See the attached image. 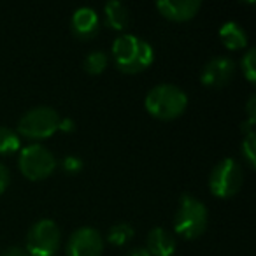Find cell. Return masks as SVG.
Instances as JSON below:
<instances>
[{
	"label": "cell",
	"instance_id": "6da1fadb",
	"mask_svg": "<svg viewBox=\"0 0 256 256\" xmlns=\"http://www.w3.org/2000/svg\"><path fill=\"white\" fill-rule=\"evenodd\" d=\"M116 67L124 74H137L153 64L154 51L146 39L136 34H121L112 42Z\"/></svg>",
	"mask_w": 256,
	"mask_h": 256
},
{
	"label": "cell",
	"instance_id": "7a4b0ae2",
	"mask_svg": "<svg viewBox=\"0 0 256 256\" xmlns=\"http://www.w3.org/2000/svg\"><path fill=\"white\" fill-rule=\"evenodd\" d=\"M144 104L151 116L158 120H174L184 112L188 106V95L178 84L162 82L148 92Z\"/></svg>",
	"mask_w": 256,
	"mask_h": 256
},
{
	"label": "cell",
	"instance_id": "3957f363",
	"mask_svg": "<svg viewBox=\"0 0 256 256\" xmlns=\"http://www.w3.org/2000/svg\"><path fill=\"white\" fill-rule=\"evenodd\" d=\"M209 223V212L204 202L193 195H184L179 200V207L174 214V230L184 238H196L202 235Z\"/></svg>",
	"mask_w": 256,
	"mask_h": 256
},
{
	"label": "cell",
	"instance_id": "277c9868",
	"mask_svg": "<svg viewBox=\"0 0 256 256\" xmlns=\"http://www.w3.org/2000/svg\"><path fill=\"white\" fill-rule=\"evenodd\" d=\"M62 116L50 106L28 109L18 121V134L28 139H46L60 130Z\"/></svg>",
	"mask_w": 256,
	"mask_h": 256
},
{
	"label": "cell",
	"instance_id": "5b68a950",
	"mask_svg": "<svg viewBox=\"0 0 256 256\" xmlns=\"http://www.w3.org/2000/svg\"><path fill=\"white\" fill-rule=\"evenodd\" d=\"M18 167L25 178L32 181H40L56 168V158L46 146L32 142L20 151Z\"/></svg>",
	"mask_w": 256,
	"mask_h": 256
},
{
	"label": "cell",
	"instance_id": "8992f818",
	"mask_svg": "<svg viewBox=\"0 0 256 256\" xmlns=\"http://www.w3.org/2000/svg\"><path fill=\"white\" fill-rule=\"evenodd\" d=\"M242 182H244V172L238 162L234 158H223L221 162H218L209 176L210 193L220 198H230L235 193H238Z\"/></svg>",
	"mask_w": 256,
	"mask_h": 256
},
{
	"label": "cell",
	"instance_id": "52a82bcc",
	"mask_svg": "<svg viewBox=\"0 0 256 256\" xmlns=\"http://www.w3.org/2000/svg\"><path fill=\"white\" fill-rule=\"evenodd\" d=\"M62 232L58 224L50 218L36 221L26 234L25 251L30 256H54L60 246Z\"/></svg>",
	"mask_w": 256,
	"mask_h": 256
},
{
	"label": "cell",
	"instance_id": "ba28073f",
	"mask_svg": "<svg viewBox=\"0 0 256 256\" xmlns=\"http://www.w3.org/2000/svg\"><path fill=\"white\" fill-rule=\"evenodd\" d=\"M102 235L93 226H81L68 237L67 256H102Z\"/></svg>",
	"mask_w": 256,
	"mask_h": 256
},
{
	"label": "cell",
	"instance_id": "9c48e42d",
	"mask_svg": "<svg viewBox=\"0 0 256 256\" xmlns=\"http://www.w3.org/2000/svg\"><path fill=\"white\" fill-rule=\"evenodd\" d=\"M235 74V64L228 56H214L204 65L200 79L206 86L210 88H221L228 84Z\"/></svg>",
	"mask_w": 256,
	"mask_h": 256
},
{
	"label": "cell",
	"instance_id": "30bf717a",
	"mask_svg": "<svg viewBox=\"0 0 256 256\" xmlns=\"http://www.w3.org/2000/svg\"><path fill=\"white\" fill-rule=\"evenodd\" d=\"M200 0H160L156 2V9L172 22H186L192 20L198 12Z\"/></svg>",
	"mask_w": 256,
	"mask_h": 256
},
{
	"label": "cell",
	"instance_id": "8fae6325",
	"mask_svg": "<svg viewBox=\"0 0 256 256\" xmlns=\"http://www.w3.org/2000/svg\"><path fill=\"white\" fill-rule=\"evenodd\" d=\"M72 32L79 37V39H92L93 36H96L100 26V18L98 12L93 8L82 6L78 8L72 14Z\"/></svg>",
	"mask_w": 256,
	"mask_h": 256
},
{
	"label": "cell",
	"instance_id": "7c38bea8",
	"mask_svg": "<svg viewBox=\"0 0 256 256\" xmlns=\"http://www.w3.org/2000/svg\"><path fill=\"white\" fill-rule=\"evenodd\" d=\"M146 249L151 256H172L176 251V238L167 228L154 226L148 234Z\"/></svg>",
	"mask_w": 256,
	"mask_h": 256
},
{
	"label": "cell",
	"instance_id": "4fadbf2b",
	"mask_svg": "<svg viewBox=\"0 0 256 256\" xmlns=\"http://www.w3.org/2000/svg\"><path fill=\"white\" fill-rule=\"evenodd\" d=\"M104 18H106L107 26L114 30H124L130 23V11L123 2L110 0L104 6Z\"/></svg>",
	"mask_w": 256,
	"mask_h": 256
},
{
	"label": "cell",
	"instance_id": "5bb4252c",
	"mask_svg": "<svg viewBox=\"0 0 256 256\" xmlns=\"http://www.w3.org/2000/svg\"><path fill=\"white\" fill-rule=\"evenodd\" d=\"M220 39L228 50H242L248 44V34L237 22H224L220 28Z\"/></svg>",
	"mask_w": 256,
	"mask_h": 256
},
{
	"label": "cell",
	"instance_id": "9a60e30c",
	"mask_svg": "<svg viewBox=\"0 0 256 256\" xmlns=\"http://www.w3.org/2000/svg\"><path fill=\"white\" fill-rule=\"evenodd\" d=\"M134 235H136V230H134V226L130 223H116L107 232V238L114 246L126 244L128 240H132Z\"/></svg>",
	"mask_w": 256,
	"mask_h": 256
},
{
	"label": "cell",
	"instance_id": "2e32d148",
	"mask_svg": "<svg viewBox=\"0 0 256 256\" xmlns=\"http://www.w3.org/2000/svg\"><path fill=\"white\" fill-rule=\"evenodd\" d=\"M107 64H109V58H107V54L104 53V51H90L88 54L84 56V62H82V65H84V70L88 72V74H102L104 70L107 68Z\"/></svg>",
	"mask_w": 256,
	"mask_h": 256
},
{
	"label": "cell",
	"instance_id": "e0dca14e",
	"mask_svg": "<svg viewBox=\"0 0 256 256\" xmlns=\"http://www.w3.org/2000/svg\"><path fill=\"white\" fill-rule=\"evenodd\" d=\"M20 150V136L16 130L0 124V153L8 154Z\"/></svg>",
	"mask_w": 256,
	"mask_h": 256
},
{
	"label": "cell",
	"instance_id": "ac0fdd59",
	"mask_svg": "<svg viewBox=\"0 0 256 256\" xmlns=\"http://www.w3.org/2000/svg\"><path fill=\"white\" fill-rule=\"evenodd\" d=\"M254 60H256V50L254 48H251V50L248 51V53L242 56V72H244L246 79H248L249 82H254L256 79V65H254Z\"/></svg>",
	"mask_w": 256,
	"mask_h": 256
},
{
	"label": "cell",
	"instance_id": "d6986e66",
	"mask_svg": "<svg viewBox=\"0 0 256 256\" xmlns=\"http://www.w3.org/2000/svg\"><path fill=\"white\" fill-rule=\"evenodd\" d=\"M254 146H256V134H248L244 136V140H242V154L248 160L249 167H254L256 164V154H254Z\"/></svg>",
	"mask_w": 256,
	"mask_h": 256
},
{
	"label": "cell",
	"instance_id": "ffe728a7",
	"mask_svg": "<svg viewBox=\"0 0 256 256\" xmlns=\"http://www.w3.org/2000/svg\"><path fill=\"white\" fill-rule=\"evenodd\" d=\"M62 167H64V170L68 172V174H78L82 168V160L78 154H67V156L62 160Z\"/></svg>",
	"mask_w": 256,
	"mask_h": 256
},
{
	"label": "cell",
	"instance_id": "44dd1931",
	"mask_svg": "<svg viewBox=\"0 0 256 256\" xmlns=\"http://www.w3.org/2000/svg\"><path fill=\"white\" fill-rule=\"evenodd\" d=\"M11 182V172L4 164H0V193H4Z\"/></svg>",
	"mask_w": 256,
	"mask_h": 256
},
{
	"label": "cell",
	"instance_id": "7402d4cb",
	"mask_svg": "<svg viewBox=\"0 0 256 256\" xmlns=\"http://www.w3.org/2000/svg\"><path fill=\"white\" fill-rule=\"evenodd\" d=\"M0 256H30V254L23 248H18V246H11V248L6 249V251L2 252Z\"/></svg>",
	"mask_w": 256,
	"mask_h": 256
},
{
	"label": "cell",
	"instance_id": "603a6c76",
	"mask_svg": "<svg viewBox=\"0 0 256 256\" xmlns=\"http://www.w3.org/2000/svg\"><path fill=\"white\" fill-rule=\"evenodd\" d=\"M124 256H151L146 248H132L124 252Z\"/></svg>",
	"mask_w": 256,
	"mask_h": 256
},
{
	"label": "cell",
	"instance_id": "cb8c5ba5",
	"mask_svg": "<svg viewBox=\"0 0 256 256\" xmlns=\"http://www.w3.org/2000/svg\"><path fill=\"white\" fill-rule=\"evenodd\" d=\"M60 130H64V132H70V130H74V121L68 120V118H62Z\"/></svg>",
	"mask_w": 256,
	"mask_h": 256
},
{
	"label": "cell",
	"instance_id": "d4e9b609",
	"mask_svg": "<svg viewBox=\"0 0 256 256\" xmlns=\"http://www.w3.org/2000/svg\"><path fill=\"white\" fill-rule=\"evenodd\" d=\"M254 102H256V96L251 95L249 96V102H248V114H249L248 120H254Z\"/></svg>",
	"mask_w": 256,
	"mask_h": 256
}]
</instances>
